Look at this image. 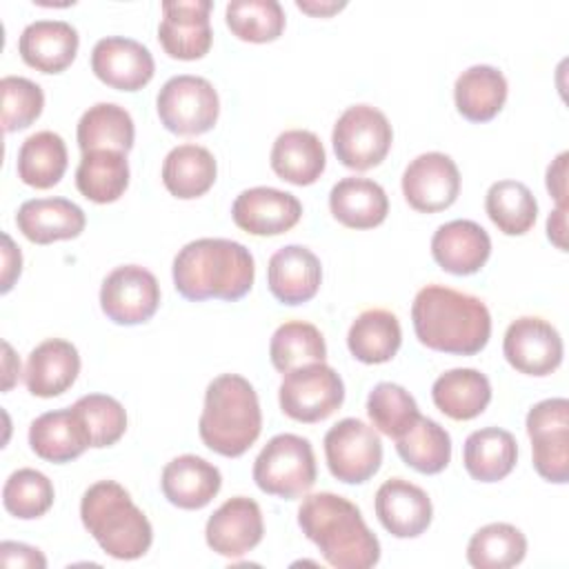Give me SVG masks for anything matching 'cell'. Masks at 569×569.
Here are the masks:
<instances>
[{
	"label": "cell",
	"mask_w": 569,
	"mask_h": 569,
	"mask_svg": "<svg viewBox=\"0 0 569 569\" xmlns=\"http://www.w3.org/2000/svg\"><path fill=\"white\" fill-rule=\"evenodd\" d=\"M416 338L442 353L473 356L485 349L491 336V313L487 305L465 291L427 284L411 305Z\"/></svg>",
	"instance_id": "obj_1"
},
{
	"label": "cell",
	"mask_w": 569,
	"mask_h": 569,
	"mask_svg": "<svg viewBox=\"0 0 569 569\" xmlns=\"http://www.w3.org/2000/svg\"><path fill=\"white\" fill-rule=\"evenodd\" d=\"M302 533L336 569H369L380 560V542L360 509L331 491L305 496L298 509Z\"/></svg>",
	"instance_id": "obj_2"
},
{
	"label": "cell",
	"mask_w": 569,
	"mask_h": 569,
	"mask_svg": "<svg viewBox=\"0 0 569 569\" xmlns=\"http://www.w3.org/2000/svg\"><path fill=\"white\" fill-rule=\"evenodd\" d=\"M173 284L187 300H240L256 276L251 251L227 238H198L173 258Z\"/></svg>",
	"instance_id": "obj_3"
},
{
	"label": "cell",
	"mask_w": 569,
	"mask_h": 569,
	"mask_svg": "<svg viewBox=\"0 0 569 569\" xmlns=\"http://www.w3.org/2000/svg\"><path fill=\"white\" fill-rule=\"evenodd\" d=\"M262 411L251 382L238 373H222L207 385L198 420L202 442L224 456H242L260 436Z\"/></svg>",
	"instance_id": "obj_4"
},
{
	"label": "cell",
	"mask_w": 569,
	"mask_h": 569,
	"mask_svg": "<svg viewBox=\"0 0 569 569\" xmlns=\"http://www.w3.org/2000/svg\"><path fill=\"white\" fill-rule=\"evenodd\" d=\"M80 518L84 529L111 558H142L153 542L149 518L116 480H98L82 493Z\"/></svg>",
	"instance_id": "obj_5"
},
{
	"label": "cell",
	"mask_w": 569,
	"mask_h": 569,
	"mask_svg": "<svg viewBox=\"0 0 569 569\" xmlns=\"http://www.w3.org/2000/svg\"><path fill=\"white\" fill-rule=\"evenodd\" d=\"M316 456L307 438L296 433L273 436L253 462V480L260 491L284 500L300 498L316 482Z\"/></svg>",
	"instance_id": "obj_6"
},
{
	"label": "cell",
	"mask_w": 569,
	"mask_h": 569,
	"mask_svg": "<svg viewBox=\"0 0 569 569\" xmlns=\"http://www.w3.org/2000/svg\"><path fill=\"white\" fill-rule=\"evenodd\" d=\"M156 109L160 122L171 133L200 136L216 124L220 98L207 78L182 73L160 87Z\"/></svg>",
	"instance_id": "obj_7"
},
{
	"label": "cell",
	"mask_w": 569,
	"mask_h": 569,
	"mask_svg": "<svg viewBox=\"0 0 569 569\" xmlns=\"http://www.w3.org/2000/svg\"><path fill=\"white\" fill-rule=\"evenodd\" d=\"M393 131L387 116L371 104L347 107L333 124L336 158L356 171L378 167L391 149Z\"/></svg>",
	"instance_id": "obj_8"
},
{
	"label": "cell",
	"mask_w": 569,
	"mask_h": 569,
	"mask_svg": "<svg viewBox=\"0 0 569 569\" xmlns=\"http://www.w3.org/2000/svg\"><path fill=\"white\" fill-rule=\"evenodd\" d=\"M278 400L284 416L298 422H320L340 409L345 400V382L333 367L311 362L284 373Z\"/></svg>",
	"instance_id": "obj_9"
},
{
	"label": "cell",
	"mask_w": 569,
	"mask_h": 569,
	"mask_svg": "<svg viewBox=\"0 0 569 569\" xmlns=\"http://www.w3.org/2000/svg\"><path fill=\"white\" fill-rule=\"evenodd\" d=\"M325 458L336 480L360 485L380 469L382 440L360 418H342L325 433Z\"/></svg>",
	"instance_id": "obj_10"
},
{
	"label": "cell",
	"mask_w": 569,
	"mask_h": 569,
	"mask_svg": "<svg viewBox=\"0 0 569 569\" xmlns=\"http://www.w3.org/2000/svg\"><path fill=\"white\" fill-rule=\"evenodd\" d=\"M536 471L556 485L569 480V400L547 398L527 413Z\"/></svg>",
	"instance_id": "obj_11"
},
{
	"label": "cell",
	"mask_w": 569,
	"mask_h": 569,
	"mask_svg": "<svg viewBox=\"0 0 569 569\" xmlns=\"http://www.w3.org/2000/svg\"><path fill=\"white\" fill-rule=\"evenodd\" d=\"M160 305V284L156 276L140 264L116 267L100 287V307L116 325H142Z\"/></svg>",
	"instance_id": "obj_12"
},
{
	"label": "cell",
	"mask_w": 569,
	"mask_h": 569,
	"mask_svg": "<svg viewBox=\"0 0 569 569\" xmlns=\"http://www.w3.org/2000/svg\"><path fill=\"white\" fill-rule=\"evenodd\" d=\"M502 353L520 373L549 376L560 367L565 347L558 329L551 322L538 316H522L507 327Z\"/></svg>",
	"instance_id": "obj_13"
},
{
	"label": "cell",
	"mask_w": 569,
	"mask_h": 569,
	"mask_svg": "<svg viewBox=\"0 0 569 569\" xmlns=\"http://www.w3.org/2000/svg\"><path fill=\"white\" fill-rule=\"evenodd\" d=\"M402 193L416 211H442L451 207L460 193V171L447 153H420L402 173Z\"/></svg>",
	"instance_id": "obj_14"
},
{
	"label": "cell",
	"mask_w": 569,
	"mask_h": 569,
	"mask_svg": "<svg viewBox=\"0 0 569 569\" xmlns=\"http://www.w3.org/2000/svg\"><path fill=\"white\" fill-rule=\"evenodd\" d=\"M209 11L211 0H164L158 24L162 49L178 60L202 58L213 40Z\"/></svg>",
	"instance_id": "obj_15"
},
{
	"label": "cell",
	"mask_w": 569,
	"mask_h": 569,
	"mask_svg": "<svg viewBox=\"0 0 569 569\" xmlns=\"http://www.w3.org/2000/svg\"><path fill=\"white\" fill-rule=\"evenodd\" d=\"M91 71L113 89L138 91L153 78L156 62L142 42L124 36H107L91 49Z\"/></svg>",
	"instance_id": "obj_16"
},
{
	"label": "cell",
	"mask_w": 569,
	"mask_h": 569,
	"mask_svg": "<svg viewBox=\"0 0 569 569\" xmlns=\"http://www.w3.org/2000/svg\"><path fill=\"white\" fill-rule=\"evenodd\" d=\"M264 522L262 511L253 498L233 496L224 500L207 520L204 538L207 545L224 556L240 558L262 540Z\"/></svg>",
	"instance_id": "obj_17"
},
{
	"label": "cell",
	"mask_w": 569,
	"mask_h": 569,
	"mask_svg": "<svg viewBox=\"0 0 569 569\" xmlns=\"http://www.w3.org/2000/svg\"><path fill=\"white\" fill-rule=\"evenodd\" d=\"M300 200L276 187H251L236 196L231 204L233 222L251 236H278L298 224Z\"/></svg>",
	"instance_id": "obj_18"
},
{
	"label": "cell",
	"mask_w": 569,
	"mask_h": 569,
	"mask_svg": "<svg viewBox=\"0 0 569 569\" xmlns=\"http://www.w3.org/2000/svg\"><path fill=\"white\" fill-rule=\"evenodd\" d=\"M376 516L396 538L420 536L433 518L431 498L418 485L405 478H389L376 491Z\"/></svg>",
	"instance_id": "obj_19"
},
{
	"label": "cell",
	"mask_w": 569,
	"mask_h": 569,
	"mask_svg": "<svg viewBox=\"0 0 569 569\" xmlns=\"http://www.w3.org/2000/svg\"><path fill=\"white\" fill-rule=\"evenodd\" d=\"M322 282L320 258L302 244L280 247L267 264V284L282 305L309 302Z\"/></svg>",
	"instance_id": "obj_20"
},
{
	"label": "cell",
	"mask_w": 569,
	"mask_h": 569,
	"mask_svg": "<svg viewBox=\"0 0 569 569\" xmlns=\"http://www.w3.org/2000/svg\"><path fill=\"white\" fill-rule=\"evenodd\" d=\"M431 256L440 269L453 276H471L491 256L489 233L473 220H449L431 238Z\"/></svg>",
	"instance_id": "obj_21"
},
{
	"label": "cell",
	"mask_w": 569,
	"mask_h": 569,
	"mask_svg": "<svg viewBox=\"0 0 569 569\" xmlns=\"http://www.w3.org/2000/svg\"><path fill=\"white\" fill-rule=\"evenodd\" d=\"M78 44L80 36L73 24L64 20H36L22 29L18 53L42 73H60L73 62Z\"/></svg>",
	"instance_id": "obj_22"
},
{
	"label": "cell",
	"mask_w": 569,
	"mask_h": 569,
	"mask_svg": "<svg viewBox=\"0 0 569 569\" xmlns=\"http://www.w3.org/2000/svg\"><path fill=\"white\" fill-rule=\"evenodd\" d=\"M16 224L27 240L49 244L56 240L78 238L87 218L84 211L67 198H31L18 207Z\"/></svg>",
	"instance_id": "obj_23"
},
{
	"label": "cell",
	"mask_w": 569,
	"mask_h": 569,
	"mask_svg": "<svg viewBox=\"0 0 569 569\" xmlns=\"http://www.w3.org/2000/svg\"><path fill=\"white\" fill-rule=\"evenodd\" d=\"M160 487L173 507L202 509L218 496L222 476L220 469L204 458L182 453L164 465Z\"/></svg>",
	"instance_id": "obj_24"
},
{
	"label": "cell",
	"mask_w": 569,
	"mask_h": 569,
	"mask_svg": "<svg viewBox=\"0 0 569 569\" xmlns=\"http://www.w3.org/2000/svg\"><path fill=\"white\" fill-rule=\"evenodd\" d=\"M80 373L78 349L62 338H47L31 349L24 367V385L38 398L64 393Z\"/></svg>",
	"instance_id": "obj_25"
},
{
	"label": "cell",
	"mask_w": 569,
	"mask_h": 569,
	"mask_svg": "<svg viewBox=\"0 0 569 569\" xmlns=\"http://www.w3.org/2000/svg\"><path fill=\"white\" fill-rule=\"evenodd\" d=\"M329 209L333 218L349 229H371L385 222L389 198L376 180L349 176L331 187Z\"/></svg>",
	"instance_id": "obj_26"
},
{
	"label": "cell",
	"mask_w": 569,
	"mask_h": 569,
	"mask_svg": "<svg viewBox=\"0 0 569 569\" xmlns=\"http://www.w3.org/2000/svg\"><path fill=\"white\" fill-rule=\"evenodd\" d=\"M29 445L38 458L49 462H69L91 447L73 407L38 416L29 427Z\"/></svg>",
	"instance_id": "obj_27"
},
{
	"label": "cell",
	"mask_w": 569,
	"mask_h": 569,
	"mask_svg": "<svg viewBox=\"0 0 569 569\" xmlns=\"http://www.w3.org/2000/svg\"><path fill=\"white\" fill-rule=\"evenodd\" d=\"M269 160L278 178L298 187L313 184L327 164L320 138L307 129L282 131L271 147Z\"/></svg>",
	"instance_id": "obj_28"
},
{
	"label": "cell",
	"mask_w": 569,
	"mask_h": 569,
	"mask_svg": "<svg viewBox=\"0 0 569 569\" xmlns=\"http://www.w3.org/2000/svg\"><path fill=\"white\" fill-rule=\"evenodd\" d=\"M431 398L451 420H471L491 402V382L478 369L456 367L433 380Z\"/></svg>",
	"instance_id": "obj_29"
},
{
	"label": "cell",
	"mask_w": 569,
	"mask_h": 569,
	"mask_svg": "<svg viewBox=\"0 0 569 569\" xmlns=\"http://www.w3.org/2000/svg\"><path fill=\"white\" fill-rule=\"evenodd\" d=\"M507 91V78L500 69L491 64H473L456 78V109L469 122H487L505 107Z\"/></svg>",
	"instance_id": "obj_30"
},
{
	"label": "cell",
	"mask_w": 569,
	"mask_h": 569,
	"mask_svg": "<svg viewBox=\"0 0 569 569\" xmlns=\"http://www.w3.org/2000/svg\"><path fill=\"white\" fill-rule=\"evenodd\" d=\"M518 460V442L500 427L476 429L467 436L462 462L467 473L480 482H498L511 473Z\"/></svg>",
	"instance_id": "obj_31"
},
{
	"label": "cell",
	"mask_w": 569,
	"mask_h": 569,
	"mask_svg": "<svg viewBox=\"0 0 569 569\" xmlns=\"http://www.w3.org/2000/svg\"><path fill=\"white\" fill-rule=\"evenodd\" d=\"M218 164L213 153L200 144H178L162 162V182L180 200L204 196L216 182Z\"/></svg>",
	"instance_id": "obj_32"
},
{
	"label": "cell",
	"mask_w": 569,
	"mask_h": 569,
	"mask_svg": "<svg viewBox=\"0 0 569 569\" xmlns=\"http://www.w3.org/2000/svg\"><path fill=\"white\" fill-rule=\"evenodd\" d=\"M402 342V329L396 313L387 309H367L349 327L347 347L365 365L389 362Z\"/></svg>",
	"instance_id": "obj_33"
},
{
	"label": "cell",
	"mask_w": 569,
	"mask_h": 569,
	"mask_svg": "<svg viewBox=\"0 0 569 569\" xmlns=\"http://www.w3.org/2000/svg\"><path fill=\"white\" fill-rule=\"evenodd\" d=\"M76 138L82 153L98 149L127 153L136 138L133 118L116 102H98L80 116Z\"/></svg>",
	"instance_id": "obj_34"
},
{
	"label": "cell",
	"mask_w": 569,
	"mask_h": 569,
	"mask_svg": "<svg viewBox=\"0 0 569 569\" xmlns=\"http://www.w3.org/2000/svg\"><path fill=\"white\" fill-rule=\"evenodd\" d=\"M76 187L91 202H116L129 187L127 153L111 149L82 153L76 169Z\"/></svg>",
	"instance_id": "obj_35"
},
{
	"label": "cell",
	"mask_w": 569,
	"mask_h": 569,
	"mask_svg": "<svg viewBox=\"0 0 569 569\" xmlns=\"http://www.w3.org/2000/svg\"><path fill=\"white\" fill-rule=\"evenodd\" d=\"M67 144L53 131L31 133L18 149V178L36 189H49L60 182L67 171Z\"/></svg>",
	"instance_id": "obj_36"
},
{
	"label": "cell",
	"mask_w": 569,
	"mask_h": 569,
	"mask_svg": "<svg viewBox=\"0 0 569 569\" xmlns=\"http://www.w3.org/2000/svg\"><path fill=\"white\" fill-rule=\"evenodd\" d=\"M402 462L420 473H440L451 460V436L436 420L418 416L409 431L396 438Z\"/></svg>",
	"instance_id": "obj_37"
},
{
	"label": "cell",
	"mask_w": 569,
	"mask_h": 569,
	"mask_svg": "<svg viewBox=\"0 0 569 569\" xmlns=\"http://www.w3.org/2000/svg\"><path fill=\"white\" fill-rule=\"evenodd\" d=\"M527 538L509 522H489L480 527L469 545L467 560L476 569H509L525 560Z\"/></svg>",
	"instance_id": "obj_38"
},
{
	"label": "cell",
	"mask_w": 569,
	"mask_h": 569,
	"mask_svg": "<svg viewBox=\"0 0 569 569\" xmlns=\"http://www.w3.org/2000/svg\"><path fill=\"white\" fill-rule=\"evenodd\" d=\"M485 209L491 222L507 236L527 233L538 218L536 196L520 180L493 182L485 196Z\"/></svg>",
	"instance_id": "obj_39"
},
{
	"label": "cell",
	"mask_w": 569,
	"mask_h": 569,
	"mask_svg": "<svg viewBox=\"0 0 569 569\" xmlns=\"http://www.w3.org/2000/svg\"><path fill=\"white\" fill-rule=\"evenodd\" d=\"M269 358L271 365L284 376L291 369L325 362L327 345L320 329L305 320H289L282 322L269 342Z\"/></svg>",
	"instance_id": "obj_40"
},
{
	"label": "cell",
	"mask_w": 569,
	"mask_h": 569,
	"mask_svg": "<svg viewBox=\"0 0 569 569\" xmlns=\"http://www.w3.org/2000/svg\"><path fill=\"white\" fill-rule=\"evenodd\" d=\"M224 20L231 33L247 42H271L284 31V9L278 0H231Z\"/></svg>",
	"instance_id": "obj_41"
},
{
	"label": "cell",
	"mask_w": 569,
	"mask_h": 569,
	"mask_svg": "<svg viewBox=\"0 0 569 569\" xmlns=\"http://www.w3.org/2000/svg\"><path fill=\"white\" fill-rule=\"evenodd\" d=\"M367 413L373 427L393 440L409 431L420 416L413 396L396 382H378L369 391Z\"/></svg>",
	"instance_id": "obj_42"
},
{
	"label": "cell",
	"mask_w": 569,
	"mask_h": 569,
	"mask_svg": "<svg viewBox=\"0 0 569 569\" xmlns=\"http://www.w3.org/2000/svg\"><path fill=\"white\" fill-rule=\"evenodd\" d=\"M53 498L56 491L51 480L42 471L31 467L13 471L2 487L4 509L20 520H33L44 516L51 509Z\"/></svg>",
	"instance_id": "obj_43"
},
{
	"label": "cell",
	"mask_w": 569,
	"mask_h": 569,
	"mask_svg": "<svg viewBox=\"0 0 569 569\" xmlns=\"http://www.w3.org/2000/svg\"><path fill=\"white\" fill-rule=\"evenodd\" d=\"M73 411L82 420L89 442L96 449L116 445L127 429V411L113 396L87 393L73 402Z\"/></svg>",
	"instance_id": "obj_44"
},
{
	"label": "cell",
	"mask_w": 569,
	"mask_h": 569,
	"mask_svg": "<svg viewBox=\"0 0 569 569\" xmlns=\"http://www.w3.org/2000/svg\"><path fill=\"white\" fill-rule=\"evenodd\" d=\"M2 93V129L7 133L27 129L38 120L44 107L42 87L22 76H4L0 80Z\"/></svg>",
	"instance_id": "obj_45"
},
{
	"label": "cell",
	"mask_w": 569,
	"mask_h": 569,
	"mask_svg": "<svg viewBox=\"0 0 569 569\" xmlns=\"http://www.w3.org/2000/svg\"><path fill=\"white\" fill-rule=\"evenodd\" d=\"M0 560L4 567H38V569L47 567V558L42 556L40 549L29 547L24 542H11V540H4L0 545Z\"/></svg>",
	"instance_id": "obj_46"
},
{
	"label": "cell",
	"mask_w": 569,
	"mask_h": 569,
	"mask_svg": "<svg viewBox=\"0 0 569 569\" xmlns=\"http://www.w3.org/2000/svg\"><path fill=\"white\" fill-rule=\"evenodd\" d=\"M567 158L569 153L562 151L547 167V189L558 202V207H567Z\"/></svg>",
	"instance_id": "obj_47"
},
{
	"label": "cell",
	"mask_w": 569,
	"mask_h": 569,
	"mask_svg": "<svg viewBox=\"0 0 569 569\" xmlns=\"http://www.w3.org/2000/svg\"><path fill=\"white\" fill-rule=\"evenodd\" d=\"M2 293H7L13 287V280L20 276L22 269V256L20 249L13 244L9 233H2Z\"/></svg>",
	"instance_id": "obj_48"
},
{
	"label": "cell",
	"mask_w": 569,
	"mask_h": 569,
	"mask_svg": "<svg viewBox=\"0 0 569 569\" xmlns=\"http://www.w3.org/2000/svg\"><path fill=\"white\" fill-rule=\"evenodd\" d=\"M547 236L560 251H567V207H556L549 213Z\"/></svg>",
	"instance_id": "obj_49"
},
{
	"label": "cell",
	"mask_w": 569,
	"mask_h": 569,
	"mask_svg": "<svg viewBox=\"0 0 569 569\" xmlns=\"http://www.w3.org/2000/svg\"><path fill=\"white\" fill-rule=\"evenodd\" d=\"M2 349H4V360H2V365H4V380H2V389L9 391L13 387L18 373H20V360L13 353L9 342H2Z\"/></svg>",
	"instance_id": "obj_50"
},
{
	"label": "cell",
	"mask_w": 569,
	"mask_h": 569,
	"mask_svg": "<svg viewBox=\"0 0 569 569\" xmlns=\"http://www.w3.org/2000/svg\"><path fill=\"white\" fill-rule=\"evenodd\" d=\"M296 7H298V9H302V11H307V13H311V16H331V13L340 11V9H345V7H347V2H333V0H329V2L296 0Z\"/></svg>",
	"instance_id": "obj_51"
}]
</instances>
